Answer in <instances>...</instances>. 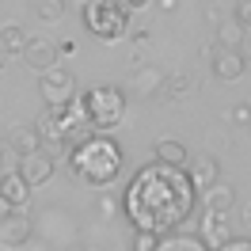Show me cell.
<instances>
[{"label":"cell","instance_id":"19","mask_svg":"<svg viewBox=\"0 0 251 251\" xmlns=\"http://www.w3.org/2000/svg\"><path fill=\"white\" fill-rule=\"evenodd\" d=\"M34 16L42 23H61L65 19V0H34Z\"/></svg>","mask_w":251,"mask_h":251},{"label":"cell","instance_id":"28","mask_svg":"<svg viewBox=\"0 0 251 251\" xmlns=\"http://www.w3.org/2000/svg\"><path fill=\"white\" fill-rule=\"evenodd\" d=\"M4 213H8V202H4V198H0V217H4Z\"/></svg>","mask_w":251,"mask_h":251},{"label":"cell","instance_id":"11","mask_svg":"<svg viewBox=\"0 0 251 251\" xmlns=\"http://www.w3.org/2000/svg\"><path fill=\"white\" fill-rule=\"evenodd\" d=\"M228 217H232V213H209V209H205V217H202V244L209 251L221 248V244L228 240Z\"/></svg>","mask_w":251,"mask_h":251},{"label":"cell","instance_id":"15","mask_svg":"<svg viewBox=\"0 0 251 251\" xmlns=\"http://www.w3.org/2000/svg\"><path fill=\"white\" fill-rule=\"evenodd\" d=\"M152 251H209L198 240V236H175V232H168V236H156V248Z\"/></svg>","mask_w":251,"mask_h":251},{"label":"cell","instance_id":"13","mask_svg":"<svg viewBox=\"0 0 251 251\" xmlns=\"http://www.w3.org/2000/svg\"><path fill=\"white\" fill-rule=\"evenodd\" d=\"M202 205L209 209V213H232V205H236V190H232V187H225V183L217 179L213 187H205Z\"/></svg>","mask_w":251,"mask_h":251},{"label":"cell","instance_id":"27","mask_svg":"<svg viewBox=\"0 0 251 251\" xmlns=\"http://www.w3.org/2000/svg\"><path fill=\"white\" fill-rule=\"evenodd\" d=\"M160 8H175V0H160Z\"/></svg>","mask_w":251,"mask_h":251},{"label":"cell","instance_id":"31","mask_svg":"<svg viewBox=\"0 0 251 251\" xmlns=\"http://www.w3.org/2000/svg\"><path fill=\"white\" fill-rule=\"evenodd\" d=\"M248 126H251V122H248Z\"/></svg>","mask_w":251,"mask_h":251},{"label":"cell","instance_id":"3","mask_svg":"<svg viewBox=\"0 0 251 251\" xmlns=\"http://www.w3.org/2000/svg\"><path fill=\"white\" fill-rule=\"evenodd\" d=\"M84 27L103 38V42H114L122 38L126 27H129V12L122 8V0H88L84 4Z\"/></svg>","mask_w":251,"mask_h":251},{"label":"cell","instance_id":"6","mask_svg":"<svg viewBox=\"0 0 251 251\" xmlns=\"http://www.w3.org/2000/svg\"><path fill=\"white\" fill-rule=\"evenodd\" d=\"M31 232H34V225L23 209H8L0 217V248H23L31 240Z\"/></svg>","mask_w":251,"mask_h":251},{"label":"cell","instance_id":"14","mask_svg":"<svg viewBox=\"0 0 251 251\" xmlns=\"http://www.w3.org/2000/svg\"><path fill=\"white\" fill-rule=\"evenodd\" d=\"M190 183H194V187H213V183H217V179H221V164H217V160H213V156H198V160H194V164H190Z\"/></svg>","mask_w":251,"mask_h":251},{"label":"cell","instance_id":"1","mask_svg":"<svg viewBox=\"0 0 251 251\" xmlns=\"http://www.w3.org/2000/svg\"><path fill=\"white\" fill-rule=\"evenodd\" d=\"M194 198H198V187L190 183V175L175 164L156 160V164H145L129 179L122 209L137 232L168 236L194 213Z\"/></svg>","mask_w":251,"mask_h":251},{"label":"cell","instance_id":"29","mask_svg":"<svg viewBox=\"0 0 251 251\" xmlns=\"http://www.w3.org/2000/svg\"><path fill=\"white\" fill-rule=\"evenodd\" d=\"M69 251H95V248H69Z\"/></svg>","mask_w":251,"mask_h":251},{"label":"cell","instance_id":"8","mask_svg":"<svg viewBox=\"0 0 251 251\" xmlns=\"http://www.w3.org/2000/svg\"><path fill=\"white\" fill-rule=\"evenodd\" d=\"M19 53H23V61L31 65L34 73H46L50 65H57V57H61V53H57V46H53L50 38H27Z\"/></svg>","mask_w":251,"mask_h":251},{"label":"cell","instance_id":"18","mask_svg":"<svg viewBox=\"0 0 251 251\" xmlns=\"http://www.w3.org/2000/svg\"><path fill=\"white\" fill-rule=\"evenodd\" d=\"M164 88V73H160L156 65H145L141 73H137V92L141 95H156Z\"/></svg>","mask_w":251,"mask_h":251},{"label":"cell","instance_id":"5","mask_svg":"<svg viewBox=\"0 0 251 251\" xmlns=\"http://www.w3.org/2000/svg\"><path fill=\"white\" fill-rule=\"evenodd\" d=\"M38 92L46 99L50 107H65L69 99H76V84H73V73L61 69V65H50L42 80H38Z\"/></svg>","mask_w":251,"mask_h":251},{"label":"cell","instance_id":"24","mask_svg":"<svg viewBox=\"0 0 251 251\" xmlns=\"http://www.w3.org/2000/svg\"><path fill=\"white\" fill-rule=\"evenodd\" d=\"M232 118L236 122H251V103H240V107L232 110Z\"/></svg>","mask_w":251,"mask_h":251},{"label":"cell","instance_id":"20","mask_svg":"<svg viewBox=\"0 0 251 251\" xmlns=\"http://www.w3.org/2000/svg\"><path fill=\"white\" fill-rule=\"evenodd\" d=\"M23 42H27V34L19 31V27H4L0 31V50H8V53H19Z\"/></svg>","mask_w":251,"mask_h":251},{"label":"cell","instance_id":"2","mask_svg":"<svg viewBox=\"0 0 251 251\" xmlns=\"http://www.w3.org/2000/svg\"><path fill=\"white\" fill-rule=\"evenodd\" d=\"M122 149L114 137H107L103 129H95L88 133L84 141L73 145V152H69V164H73V175H76L80 183H92V187H110L118 172H122Z\"/></svg>","mask_w":251,"mask_h":251},{"label":"cell","instance_id":"10","mask_svg":"<svg viewBox=\"0 0 251 251\" xmlns=\"http://www.w3.org/2000/svg\"><path fill=\"white\" fill-rule=\"evenodd\" d=\"M244 69H248V65H244V53H240V50H225V46H221L217 53H213V76L225 80V84L240 80V76H244Z\"/></svg>","mask_w":251,"mask_h":251},{"label":"cell","instance_id":"9","mask_svg":"<svg viewBox=\"0 0 251 251\" xmlns=\"http://www.w3.org/2000/svg\"><path fill=\"white\" fill-rule=\"evenodd\" d=\"M0 198L8 202V209H23V205L31 202L27 179H23L19 172H4V175H0Z\"/></svg>","mask_w":251,"mask_h":251},{"label":"cell","instance_id":"16","mask_svg":"<svg viewBox=\"0 0 251 251\" xmlns=\"http://www.w3.org/2000/svg\"><path fill=\"white\" fill-rule=\"evenodd\" d=\"M156 160H160V164L187 168V149H183V141H175V137H160V141H156Z\"/></svg>","mask_w":251,"mask_h":251},{"label":"cell","instance_id":"17","mask_svg":"<svg viewBox=\"0 0 251 251\" xmlns=\"http://www.w3.org/2000/svg\"><path fill=\"white\" fill-rule=\"evenodd\" d=\"M217 42L225 50H240V46H244V23H240V19H221Z\"/></svg>","mask_w":251,"mask_h":251},{"label":"cell","instance_id":"12","mask_svg":"<svg viewBox=\"0 0 251 251\" xmlns=\"http://www.w3.org/2000/svg\"><path fill=\"white\" fill-rule=\"evenodd\" d=\"M8 149H12L16 156H27V152H34V149H42L38 126H12V129H8Z\"/></svg>","mask_w":251,"mask_h":251},{"label":"cell","instance_id":"22","mask_svg":"<svg viewBox=\"0 0 251 251\" xmlns=\"http://www.w3.org/2000/svg\"><path fill=\"white\" fill-rule=\"evenodd\" d=\"M213 251H251V240H244V236H228L221 248H213Z\"/></svg>","mask_w":251,"mask_h":251},{"label":"cell","instance_id":"21","mask_svg":"<svg viewBox=\"0 0 251 251\" xmlns=\"http://www.w3.org/2000/svg\"><path fill=\"white\" fill-rule=\"evenodd\" d=\"M152 248H156V236L152 232H137L133 244H129V251H152Z\"/></svg>","mask_w":251,"mask_h":251},{"label":"cell","instance_id":"4","mask_svg":"<svg viewBox=\"0 0 251 251\" xmlns=\"http://www.w3.org/2000/svg\"><path fill=\"white\" fill-rule=\"evenodd\" d=\"M80 103H84V114H88L92 129H110V126L122 122V114H126V92H122V88H114V84H99V88H92Z\"/></svg>","mask_w":251,"mask_h":251},{"label":"cell","instance_id":"25","mask_svg":"<svg viewBox=\"0 0 251 251\" xmlns=\"http://www.w3.org/2000/svg\"><path fill=\"white\" fill-rule=\"evenodd\" d=\"M145 4H149V0H122V8H126V12H141Z\"/></svg>","mask_w":251,"mask_h":251},{"label":"cell","instance_id":"30","mask_svg":"<svg viewBox=\"0 0 251 251\" xmlns=\"http://www.w3.org/2000/svg\"><path fill=\"white\" fill-rule=\"evenodd\" d=\"M248 221H251V209H248Z\"/></svg>","mask_w":251,"mask_h":251},{"label":"cell","instance_id":"26","mask_svg":"<svg viewBox=\"0 0 251 251\" xmlns=\"http://www.w3.org/2000/svg\"><path fill=\"white\" fill-rule=\"evenodd\" d=\"M99 213H103V217L114 213V198H99Z\"/></svg>","mask_w":251,"mask_h":251},{"label":"cell","instance_id":"7","mask_svg":"<svg viewBox=\"0 0 251 251\" xmlns=\"http://www.w3.org/2000/svg\"><path fill=\"white\" fill-rule=\"evenodd\" d=\"M16 172L27 179V187H42V183L53 179V156L42 152V149H34V152H27V156H19Z\"/></svg>","mask_w":251,"mask_h":251},{"label":"cell","instance_id":"23","mask_svg":"<svg viewBox=\"0 0 251 251\" xmlns=\"http://www.w3.org/2000/svg\"><path fill=\"white\" fill-rule=\"evenodd\" d=\"M236 19H240L244 27H251V0H240V4H236Z\"/></svg>","mask_w":251,"mask_h":251}]
</instances>
